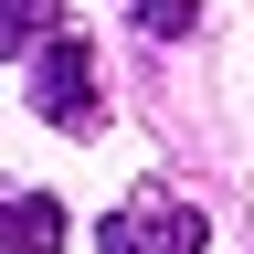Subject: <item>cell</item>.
Instances as JSON below:
<instances>
[{"instance_id":"3","label":"cell","mask_w":254,"mask_h":254,"mask_svg":"<svg viewBox=\"0 0 254 254\" xmlns=\"http://www.w3.org/2000/svg\"><path fill=\"white\" fill-rule=\"evenodd\" d=\"M53 244H64V201L21 190V201H11V254H53Z\"/></svg>"},{"instance_id":"5","label":"cell","mask_w":254,"mask_h":254,"mask_svg":"<svg viewBox=\"0 0 254 254\" xmlns=\"http://www.w3.org/2000/svg\"><path fill=\"white\" fill-rule=\"evenodd\" d=\"M53 21H64V0H11V53L53 43Z\"/></svg>"},{"instance_id":"1","label":"cell","mask_w":254,"mask_h":254,"mask_svg":"<svg viewBox=\"0 0 254 254\" xmlns=\"http://www.w3.org/2000/svg\"><path fill=\"white\" fill-rule=\"evenodd\" d=\"M21 74H32V117L43 127H106V95H95V43L85 32H53V43H32L21 53Z\"/></svg>"},{"instance_id":"4","label":"cell","mask_w":254,"mask_h":254,"mask_svg":"<svg viewBox=\"0 0 254 254\" xmlns=\"http://www.w3.org/2000/svg\"><path fill=\"white\" fill-rule=\"evenodd\" d=\"M127 11H138V32H148V43H180V32L201 21L190 0H127Z\"/></svg>"},{"instance_id":"2","label":"cell","mask_w":254,"mask_h":254,"mask_svg":"<svg viewBox=\"0 0 254 254\" xmlns=\"http://www.w3.org/2000/svg\"><path fill=\"white\" fill-rule=\"evenodd\" d=\"M95 254H201V212L170 201L159 180H138L106 222H95Z\"/></svg>"}]
</instances>
